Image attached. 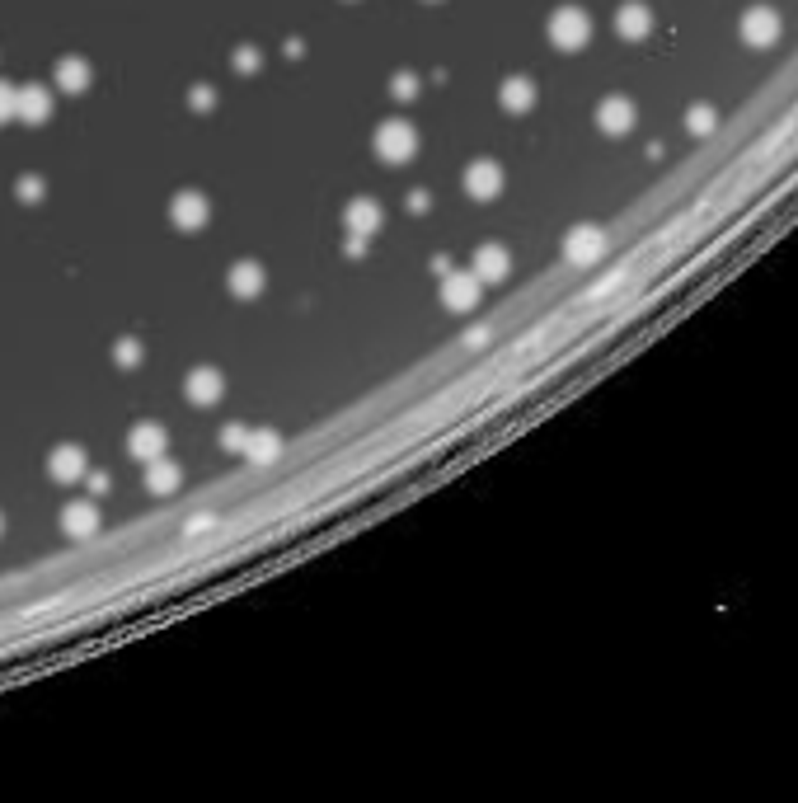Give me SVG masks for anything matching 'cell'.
<instances>
[{
    "mask_svg": "<svg viewBox=\"0 0 798 803\" xmlns=\"http://www.w3.org/2000/svg\"><path fill=\"white\" fill-rule=\"evenodd\" d=\"M371 146H376V155H381L385 165H404V160L418 151V132L404 123V118H390V123L376 127Z\"/></svg>",
    "mask_w": 798,
    "mask_h": 803,
    "instance_id": "6da1fadb",
    "label": "cell"
},
{
    "mask_svg": "<svg viewBox=\"0 0 798 803\" xmlns=\"http://www.w3.org/2000/svg\"><path fill=\"white\" fill-rule=\"evenodd\" d=\"M15 118L29 127H43L52 118V90L43 85H19L15 90Z\"/></svg>",
    "mask_w": 798,
    "mask_h": 803,
    "instance_id": "7a4b0ae2",
    "label": "cell"
},
{
    "mask_svg": "<svg viewBox=\"0 0 798 803\" xmlns=\"http://www.w3.org/2000/svg\"><path fill=\"white\" fill-rule=\"evenodd\" d=\"M62 531L71 536V541H90V536H99V503H94V498H76V503H66Z\"/></svg>",
    "mask_w": 798,
    "mask_h": 803,
    "instance_id": "3957f363",
    "label": "cell"
},
{
    "mask_svg": "<svg viewBox=\"0 0 798 803\" xmlns=\"http://www.w3.org/2000/svg\"><path fill=\"white\" fill-rule=\"evenodd\" d=\"M381 202L371 198H357L348 202V212H343V231H348V240H367V235L381 231Z\"/></svg>",
    "mask_w": 798,
    "mask_h": 803,
    "instance_id": "277c9868",
    "label": "cell"
},
{
    "mask_svg": "<svg viewBox=\"0 0 798 803\" xmlns=\"http://www.w3.org/2000/svg\"><path fill=\"white\" fill-rule=\"evenodd\" d=\"M479 301V278L475 273H446L442 278V306L456 310V315H465V310H475Z\"/></svg>",
    "mask_w": 798,
    "mask_h": 803,
    "instance_id": "5b68a950",
    "label": "cell"
},
{
    "mask_svg": "<svg viewBox=\"0 0 798 803\" xmlns=\"http://www.w3.org/2000/svg\"><path fill=\"white\" fill-rule=\"evenodd\" d=\"M47 465H52V479H62V484H76V479L90 475V451L76 447V442H66V447H57L52 456H47Z\"/></svg>",
    "mask_w": 798,
    "mask_h": 803,
    "instance_id": "8992f818",
    "label": "cell"
},
{
    "mask_svg": "<svg viewBox=\"0 0 798 803\" xmlns=\"http://www.w3.org/2000/svg\"><path fill=\"white\" fill-rule=\"evenodd\" d=\"M169 212H174V226H179V231H202L207 217H212V207H207V198H202L198 188H184Z\"/></svg>",
    "mask_w": 798,
    "mask_h": 803,
    "instance_id": "52a82bcc",
    "label": "cell"
},
{
    "mask_svg": "<svg viewBox=\"0 0 798 803\" xmlns=\"http://www.w3.org/2000/svg\"><path fill=\"white\" fill-rule=\"evenodd\" d=\"M221 390H226V376H221L216 367H193L184 376V395L193 404H216L221 400Z\"/></svg>",
    "mask_w": 798,
    "mask_h": 803,
    "instance_id": "ba28073f",
    "label": "cell"
},
{
    "mask_svg": "<svg viewBox=\"0 0 798 803\" xmlns=\"http://www.w3.org/2000/svg\"><path fill=\"white\" fill-rule=\"evenodd\" d=\"M165 447H169L165 423H137L132 437H127V451H132L137 461H155V456H165Z\"/></svg>",
    "mask_w": 798,
    "mask_h": 803,
    "instance_id": "9c48e42d",
    "label": "cell"
},
{
    "mask_svg": "<svg viewBox=\"0 0 798 803\" xmlns=\"http://www.w3.org/2000/svg\"><path fill=\"white\" fill-rule=\"evenodd\" d=\"M263 282H268V273H263V263H254V259L231 263V273H226V287H231V296H259Z\"/></svg>",
    "mask_w": 798,
    "mask_h": 803,
    "instance_id": "30bf717a",
    "label": "cell"
},
{
    "mask_svg": "<svg viewBox=\"0 0 798 803\" xmlns=\"http://www.w3.org/2000/svg\"><path fill=\"white\" fill-rule=\"evenodd\" d=\"M465 188H470L479 202L498 198V188H503V170H498L493 160H475V165H470V174H465Z\"/></svg>",
    "mask_w": 798,
    "mask_h": 803,
    "instance_id": "8fae6325",
    "label": "cell"
},
{
    "mask_svg": "<svg viewBox=\"0 0 798 803\" xmlns=\"http://www.w3.org/2000/svg\"><path fill=\"white\" fill-rule=\"evenodd\" d=\"M179 479H184V470L169 461V456H155V461H146V489H151L155 498H165L179 489Z\"/></svg>",
    "mask_w": 798,
    "mask_h": 803,
    "instance_id": "7c38bea8",
    "label": "cell"
},
{
    "mask_svg": "<svg viewBox=\"0 0 798 803\" xmlns=\"http://www.w3.org/2000/svg\"><path fill=\"white\" fill-rule=\"evenodd\" d=\"M90 80H94L90 62H80V57H62V62H57V90L62 94H85Z\"/></svg>",
    "mask_w": 798,
    "mask_h": 803,
    "instance_id": "4fadbf2b",
    "label": "cell"
},
{
    "mask_svg": "<svg viewBox=\"0 0 798 803\" xmlns=\"http://www.w3.org/2000/svg\"><path fill=\"white\" fill-rule=\"evenodd\" d=\"M240 451H245L249 465H268L277 451H282V442H277L273 428H249V437H245V447H240Z\"/></svg>",
    "mask_w": 798,
    "mask_h": 803,
    "instance_id": "5bb4252c",
    "label": "cell"
},
{
    "mask_svg": "<svg viewBox=\"0 0 798 803\" xmlns=\"http://www.w3.org/2000/svg\"><path fill=\"white\" fill-rule=\"evenodd\" d=\"M475 278L479 282H503L507 278V249L498 245H484L475 254Z\"/></svg>",
    "mask_w": 798,
    "mask_h": 803,
    "instance_id": "9a60e30c",
    "label": "cell"
},
{
    "mask_svg": "<svg viewBox=\"0 0 798 803\" xmlns=\"http://www.w3.org/2000/svg\"><path fill=\"white\" fill-rule=\"evenodd\" d=\"M554 38H559V43H578V38H583V15H578V10H564V15L554 19Z\"/></svg>",
    "mask_w": 798,
    "mask_h": 803,
    "instance_id": "2e32d148",
    "label": "cell"
},
{
    "mask_svg": "<svg viewBox=\"0 0 798 803\" xmlns=\"http://www.w3.org/2000/svg\"><path fill=\"white\" fill-rule=\"evenodd\" d=\"M531 99H536V90H531L526 80H507V85H503V104H507V109H526Z\"/></svg>",
    "mask_w": 798,
    "mask_h": 803,
    "instance_id": "e0dca14e",
    "label": "cell"
},
{
    "mask_svg": "<svg viewBox=\"0 0 798 803\" xmlns=\"http://www.w3.org/2000/svg\"><path fill=\"white\" fill-rule=\"evenodd\" d=\"M113 362H118V367H137V362H141V343L137 339H118V343H113Z\"/></svg>",
    "mask_w": 798,
    "mask_h": 803,
    "instance_id": "ac0fdd59",
    "label": "cell"
},
{
    "mask_svg": "<svg viewBox=\"0 0 798 803\" xmlns=\"http://www.w3.org/2000/svg\"><path fill=\"white\" fill-rule=\"evenodd\" d=\"M418 90H423V80L414 71H399L395 76V99H418Z\"/></svg>",
    "mask_w": 798,
    "mask_h": 803,
    "instance_id": "d6986e66",
    "label": "cell"
},
{
    "mask_svg": "<svg viewBox=\"0 0 798 803\" xmlns=\"http://www.w3.org/2000/svg\"><path fill=\"white\" fill-rule=\"evenodd\" d=\"M245 437H249L245 423H226V433H221V447H226V451H240V447H245Z\"/></svg>",
    "mask_w": 798,
    "mask_h": 803,
    "instance_id": "ffe728a7",
    "label": "cell"
},
{
    "mask_svg": "<svg viewBox=\"0 0 798 803\" xmlns=\"http://www.w3.org/2000/svg\"><path fill=\"white\" fill-rule=\"evenodd\" d=\"M10 118H15V85L0 80V127L10 123Z\"/></svg>",
    "mask_w": 798,
    "mask_h": 803,
    "instance_id": "44dd1931",
    "label": "cell"
},
{
    "mask_svg": "<svg viewBox=\"0 0 798 803\" xmlns=\"http://www.w3.org/2000/svg\"><path fill=\"white\" fill-rule=\"evenodd\" d=\"M43 193H47V188L38 184V179H24V184H19V198H24V202H38Z\"/></svg>",
    "mask_w": 798,
    "mask_h": 803,
    "instance_id": "7402d4cb",
    "label": "cell"
},
{
    "mask_svg": "<svg viewBox=\"0 0 798 803\" xmlns=\"http://www.w3.org/2000/svg\"><path fill=\"white\" fill-rule=\"evenodd\" d=\"M188 104H193V109H212V90H207V85H198V90L188 94Z\"/></svg>",
    "mask_w": 798,
    "mask_h": 803,
    "instance_id": "603a6c76",
    "label": "cell"
},
{
    "mask_svg": "<svg viewBox=\"0 0 798 803\" xmlns=\"http://www.w3.org/2000/svg\"><path fill=\"white\" fill-rule=\"evenodd\" d=\"M428 193H423V188H414V193H409V212H428Z\"/></svg>",
    "mask_w": 798,
    "mask_h": 803,
    "instance_id": "cb8c5ba5",
    "label": "cell"
},
{
    "mask_svg": "<svg viewBox=\"0 0 798 803\" xmlns=\"http://www.w3.org/2000/svg\"><path fill=\"white\" fill-rule=\"evenodd\" d=\"M254 62H259V57H254V47H240V66H245V71H254Z\"/></svg>",
    "mask_w": 798,
    "mask_h": 803,
    "instance_id": "d4e9b609",
    "label": "cell"
},
{
    "mask_svg": "<svg viewBox=\"0 0 798 803\" xmlns=\"http://www.w3.org/2000/svg\"><path fill=\"white\" fill-rule=\"evenodd\" d=\"M0 531H5V517H0Z\"/></svg>",
    "mask_w": 798,
    "mask_h": 803,
    "instance_id": "484cf974",
    "label": "cell"
}]
</instances>
